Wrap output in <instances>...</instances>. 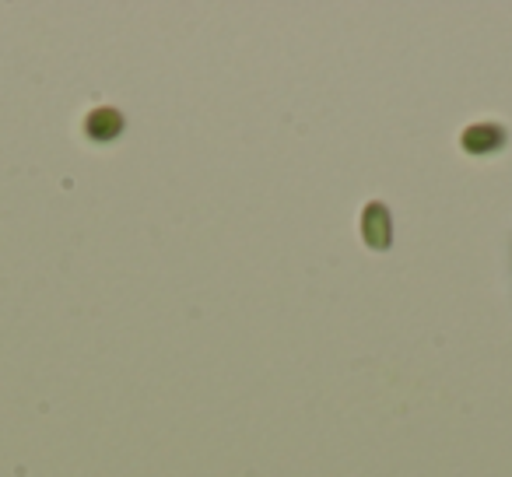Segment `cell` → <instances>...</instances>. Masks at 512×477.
Instances as JSON below:
<instances>
[{"label": "cell", "mask_w": 512, "mask_h": 477, "mask_svg": "<svg viewBox=\"0 0 512 477\" xmlns=\"http://www.w3.org/2000/svg\"><path fill=\"white\" fill-rule=\"evenodd\" d=\"M362 243L376 253H386L393 246V214L383 200H369L362 207Z\"/></svg>", "instance_id": "cell-1"}, {"label": "cell", "mask_w": 512, "mask_h": 477, "mask_svg": "<svg viewBox=\"0 0 512 477\" xmlns=\"http://www.w3.org/2000/svg\"><path fill=\"white\" fill-rule=\"evenodd\" d=\"M505 141H509V134H505L502 123H488V120L470 123V127H463V134H460V148L474 158L495 155V151L505 148Z\"/></svg>", "instance_id": "cell-2"}, {"label": "cell", "mask_w": 512, "mask_h": 477, "mask_svg": "<svg viewBox=\"0 0 512 477\" xmlns=\"http://www.w3.org/2000/svg\"><path fill=\"white\" fill-rule=\"evenodd\" d=\"M123 127H127V120H123V113L116 106H99L85 116V137L95 144L116 141L123 134Z\"/></svg>", "instance_id": "cell-3"}]
</instances>
